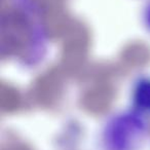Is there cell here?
<instances>
[{
	"label": "cell",
	"instance_id": "1",
	"mask_svg": "<svg viewBox=\"0 0 150 150\" xmlns=\"http://www.w3.org/2000/svg\"><path fill=\"white\" fill-rule=\"evenodd\" d=\"M150 135L148 117L129 107L110 115L99 136L102 150H141Z\"/></svg>",
	"mask_w": 150,
	"mask_h": 150
},
{
	"label": "cell",
	"instance_id": "2",
	"mask_svg": "<svg viewBox=\"0 0 150 150\" xmlns=\"http://www.w3.org/2000/svg\"><path fill=\"white\" fill-rule=\"evenodd\" d=\"M131 107L143 114L150 117V76L144 75L137 78L133 82L129 92Z\"/></svg>",
	"mask_w": 150,
	"mask_h": 150
},
{
	"label": "cell",
	"instance_id": "3",
	"mask_svg": "<svg viewBox=\"0 0 150 150\" xmlns=\"http://www.w3.org/2000/svg\"><path fill=\"white\" fill-rule=\"evenodd\" d=\"M142 20H143L144 27H145L146 30L150 33V0H149V2L146 4V6L144 7Z\"/></svg>",
	"mask_w": 150,
	"mask_h": 150
}]
</instances>
